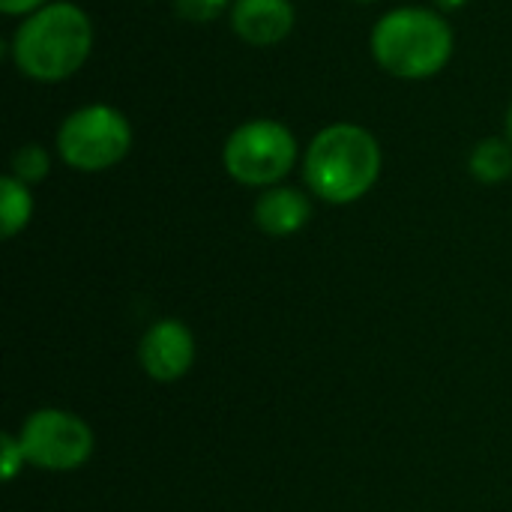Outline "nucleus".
<instances>
[{"label":"nucleus","instance_id":"1","mask_svg":"<svg viewBox=\"0 0 512 512\" xmlns=\"http://www.w3.org/2000/svg\"><path fill=\"white\" fill-rule=\"evenodd\" d=\"M93 51L90 15L66 0L24 15L12 36V60L21 75L54 84L75 75Z\"/></svg>","mask_w":512,"mask_h":512},{"label":"nucleus","instance_id":"2","mask_svg":"<svg viewBox=\"0 0 512 512\" xmlns=\"http://www.w3.org/2000/svg\"><path fill=\"white\" fill-rule=\"evenodd\" d=\"M381 144L357 123H333L321 129L303 162L309 189L330 204L360 201L381 177Z\"/></svg>","mask_w":512,"mask_h":512},{"label":"nucleus","instance_id":"3","mask_svg":"<svg viewBox=\"0 0 512 512\" xmlns=\"http://www.w3.org/2000/svg\"><path fill=\"white\" fill-rule=\"evenodd\" d=\"M456 48L450 21L426 6H399L372 27V57L396 78L423 81L438 75Z\"/></svg>","mask_w":512,"mask_h":512},{"label":"nucleus","instance_id":"4","mask_svg":"<svg viewBox=\"0 0 512 512\" xmlns=\"http://www.w3.org/2000/svg\"><path fill=\"white\" fill-rule=\"evenodd\" d=\"M132 147V126L114 105L93 102L72 111L57 129V153L75 171H108Z\"/></svg>","mask_w":512,"mask_h":512},{"label":"nucleus","instance_id":"5","mask_svg":"<svg viewBox=\"0 0 512 512\" xmlns=\"http://www.w3.org/2000/svg\"><path fill=\"white\" fill-rule=\"evenodd\" d=\"M225 171L243 186H279L297 162V138L279 120H249L237 126L222 150Z\"/></svg>","mask_w":512,"mask_h":512},{"label":"nucleus","instance_id":"6","mask_svg":"<svg viewBox=\"0 0 512 512\" xmlns=\"http://www.w3.org/2000/svg\"><path fill=\"white\" fill-rule=\"evenodd\" d=\"M18 441L27 462L42 471H75L93 456L96 447L93 429L81 417L60 408L33 411L24 420Z\"/></svg>","mask_w":512,"mask_h":512},{"label":"nucleus","instance_id":"7","mask_svg":"<svg viewBox=\"0 0 512 512\" xmlns=\"http://www.w3.org/2000/svg\"><path fill=\"white\" fill-rule=\"evenodd\" d=\"M192 360H195V336L177 318L156 321L138 345L141 369L162 384L183 378L192 369Z\"/></svg>","mask_w":512,"mask_h":512},{"label":"nucleus","instance_id":"8","mask_svg":"<svg viewBox=\"0 0 512 512\" xmlns=\"http://www.w3.org/2000/svg\"><path fill=\"white\" fill-rule=\"evenodd\" d=\"M294 27L291 0H234L231 30L255 48L279 45Z\"/></svg>","mask_w":512,"mask_h":512},{"label":"nucleus","instance_id":"9","mask_svg":"<svg viewBox=\"0 0 512 512\" xmlns=\"http://www.w3.org/2000/svg\"><path fill=\"white\" fill-rule=\"evenodd\" d=\"M312 219V201L294 186H270L255 201V225L270 237H291Z\"/></svg>","mask_w":512,"mask_h":512},{"label":"nucleus","instance_id":"10","mask_svg":"<svg viewBox=\"0 0 512 512\" xmlns=\"http://www.w3.org/2000/svg\"><path fill=\"white\" fill-rule=\"evenodd\" d=\"M30 216H33V195H30L27 183L6 174L0 180V234L6 240H12L18 231L27 228Z\"/></svg>","mask_w":512,"mask_h":512},{"label":"nucleus","instance_id":"11","mask_svg":"<svg viewBox=\"0 0 512 512\" xmlns=\"http://www.w3.org/2000/svg\"><path fill=\"white\" fill-rule=\"evenodd\" d=\"M468 168L474 174V180L495 186L504 183L512 174V144L504 138H486L471 150Z\"/></svg>","mask_w":512,"mask_h":512},{"label":"nucleus","instance_id":"12","mask_svg":"<svg viewBox=\"0 0 512 512\" xmlns=\"http://www.w3.org/2000/svg\"><path fill=\"white\" fill-rule=\"evenodd\" d=\"M51 171V156L42 144H24L12 153V177H18L21 183L33 186L42 183Z\"/></svg>","mask_w":512,"mask_h":512},{"label":"nucleus","instance_id":"13","mask_svg":"<svg viewBox=\"0 0 512 512\" xmlns=\"http://www.w3.org/2000/svg\"><path fill=\"white\" fill-rule=\"evenodd\" d=\"M231 6H234V0H174L177 15L183 21H195V24H207Z\"/></svg>","mask_w":512,"mask_h":512},{"label":"nucleus","instance_id":"14","mask_svg":"<svg viewBox=\"0 0 512 512\" xmlns=\"http://www.w3.org/2000/svg\"><path fill=\"white\" fill-rule=\"evenodd\" d=\"M24 462H27V456L21 450V441L12 438V435H3V480L12 483Z\"/></svg>","mask_w":512,"mask_h":512},{"label":"nucleus","instance_id":"15","mask_svg":"<svg viewBox=\"0 0 512 512\" xmlns=\"http://www.w3.org/2000/svg\"><path fill=\"white\" fill-rule=\"evenodd\" d=\"M48 0H0V12L3 15H30L36 9H42Z\"/></svg>","mask_w":512,"mask_h":512},{"label":"nucleus","instance_id":"16","mask_svg":"<svg viewBox=\"0 0 512 512\" xmlns=\"http://www.w3.org/2000/svg\"><path fill=\"white\" fill-rule=\"evenodd\" d=\"M465 3H468V0H435L438 9H462Z\"/></svg>","mask_w":512,"mask_h":512},{"label":"nucleus","instance_id":"17","mask_svg":"<svg viewBox=\"0 0 512 512\" xmlns=\"http://www.w3.org/2000/svg\"><path fill=\"white\" fill-rule=\"evenodd\" d=\"M507 141L512 144V105H510V114H507Z\"/></svg>","mask_w":512,"mask_h":512},{"label":"nucleus","instance_id":"18","mask_svg":"<svg viewBox=\"0 0 512 512\" xmlns=\"http://www.w3.org/2000/svg\"><path fill=\"white\" fill-rule=\"evenodd\" d=\"M357 3H378V0H357Z\"/></svg>","mask_w":512,"mask_h":512}]
</instances>
